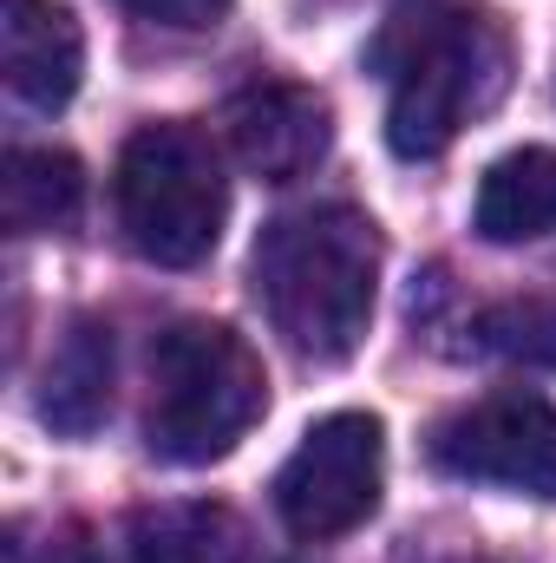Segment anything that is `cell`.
Listing matches in <instances>:
<instances>
[{"mask_svg": "<svg viewBox=\"0 0 556 563\" xmlns=\"http://www.w3.org/2000/svg\"><path fill=\"white\" fill-rule=\"evenodd\" d=\"M243 558H249V525L230 505L177 498V505H144L132 518V563H243Z\"/></svg>", "mask_w": 556, "mask_h": 563, "instance_id": "cell-11", "label": "cell"}, {"mask_svg": "<svg viewBox=\"0 0 556 563\" xmlns=\"http://www.w3.org/2000/svg\"><path fill=\"white\" fill-rule=\"evenodd\" d=\"M112 413V328L79 314L59 347L46 354V374H40V420L53 432H73L86 439L92 426Z\"/></svg>", "mask_w": 556, "mask_h": 563, "instance_id": "cell-9", "label": "cell"}, {"mask_svg": "<svg viewBox=\"0 0 556 563\" xmlns=\"http://www.w3.org/2000/svg\"><path fill=\"white\" fill-rule=\"evenodd\" d=\"M230 217L223 157L197 125H138L119 151V223L144 263L197 269Z\"/></svg>", "mask_w": 556, "mask_h": 563, "instance_id": "cell-4", "label": "cell"}, {"mask_svg": "<svg viewBox=\"0 0 556 563\" xmlns=\"http://www.w3.org/2000/svg\"><path fill=\"white\" fill-rule=\"evenodd\" d=\"M471 230L485 243H531V236L556 230V151L551 144L504 151L485 170L478 203H471Z\"/></svg>", "mask_w": 556, "mask_h": 563, "instance_id": "cell-10", "label": "cell"}, {"mask_svg": "<svg viewBox=\"0 0 556 563\" xmlns=\"http://www.w3.org/2000/svg\"><path fill=\"white\" fill-rule=\"evenodd\" d=\"M132 7L138 20H157V26H177V33H203L230 13V0H119Z\"/></svg>", "mask_w": 556, "mask_h": 563, "instance_id": "cell-14", "label": "cell"}, {"mask_svg": "<svg viewBox=\"0 0 556 563\" xmlns=\"http://www.w3.org/2000/svg\"><path fill=\"white\" fill-rule=\"evenodd\" d=\"M256 301L301 361H347L367 341L380 295V230L354 203H308L276 217L249 256Z\"/></svg>", "mask_w": 556, "mask_h": 563, "instance_id": "cell-2", "label": "cell"}, {"mask_svg": "<svg viewBox=\"0 0 556 563\" xmlns=\"http://www.w3.org/2000/svg\"><path fill=\"white\" fill-rule=\"evenodd\" d=\"M86 203V170L73 151H53V144H33V151H7V170H0V217L13 236H46V230H66Z\"/></svg>", "mask_w": 556, "mask_h": 563, "instance_id": "cell-12", "label": "cell"}, {"mask_svg": "<svg viewBox=\"0 0 556 563\" xmlns=\"http://www.w3.org/2000/svg\"><path fill=\"white\" fill-rule=\"evenodd\" d=\"M367 59L387 79V144L400 157H438L511 86V40L485 0H393Z\"/></svg>", "mask_w": 556, "mask_h": 563, "instance_id": "cell-1", "label": "cell"}, {"mask_svg": "<svg viewBox=\"0 0 556 563\" xmlns=\"http://www.w3.org/2000/svg\"><path fill=\"white\" fill-rule=\"evenodd\" d=\"M432 465L471 485L556 498V407L524 387L485 394L432 426Z\"/></svg>", "mask_w": 556, "mask_h": 563, "instance_id": "cell-6", "label": "cell"}, {"mask_svg": "<svg viewBox=\"0 0 556 563\" xmlns=\"http://www.w3.org/2000/svg\"><path fill=\"white\" fill-rule=\"evenodd\" d=\"M0 53L7 86L33 112H59L86 73V33L59 0H7L0 7Z\"/></svg>", "mask_w": 556, "mask_h": 563, "instance_id": "cell-8", "label": "cell"}, {"mask_svg": "<svg viewBox=\"0 0 556 563\" xmlns=\"http://www.w3.org/2000/svg\"><path fill=\"white\" fill-rule=\"evenodd\" d=\"M223 139H230L236 164L249 177L288 184V177H301V170H314L327 157L334 119H327L321 92L288 86V79H263V86H243L223 106Z\"/></svg>", "mask_w": 556, "mask_h": 563, "instance_id": "cell-7", "label": "cell"}, {"mask_svg": "<svg viewBox=\"0 0 556 563\" xmlns=\"http://www.w3.org/2000/svg\"><path fill=\"white\" fill-rule=\"evenodd\" d=\"M269 413L263 354L223 321H177L151 347L144 439L170 465H210Z\"/></svg>", "mask_w": 556, "mask_h": 563, "instance_id": "cell-3", "label": "cell"}, {"mask_svg": "<svg viewBox=\"0 0 556 563\" xmlns=\"http://www.w3.org/2000/svg\"><path fill=\"white\" fill-rule=\"evenodd\" d=\"M471 347L518 361V367H556V301L551 295H518L491 301L471 314Z\"/></svg>", "mask_w": 556, "mask_h": 563, "instance_id": "cell-13", "label": "cell"}, {"mask_svg": "<svg viewBox=\"0 0 556 563\" xmlns=\"http://www.w3.org/2000/svg\"><path fill=\"white\" fill-rule=\"evenodd\" d=\"M13 563H99V551L86 544V531H73V525H59V531H46V544H26V538H13Z\"/></svg>", "mask_w": 556, "mask_h": 563, "instance_id": "cell-15", "label": "cell"}, {"mask_svg": "<svg viewBox=\"0 0 556 563\" xmlns=\"http://www.w3.org/2000/svg\"><path fill=\"white\" fill-rule=\"evenodd\" d=\"M380 478H387V432L374 413H327L301 432L276 472V511L281 525L308 544L347 538L380 511Z\"/></svg>", "mask_w": 556, "mask_h": 563, "instance_id": "cell-5", "label": "cell"}]
</instances>
